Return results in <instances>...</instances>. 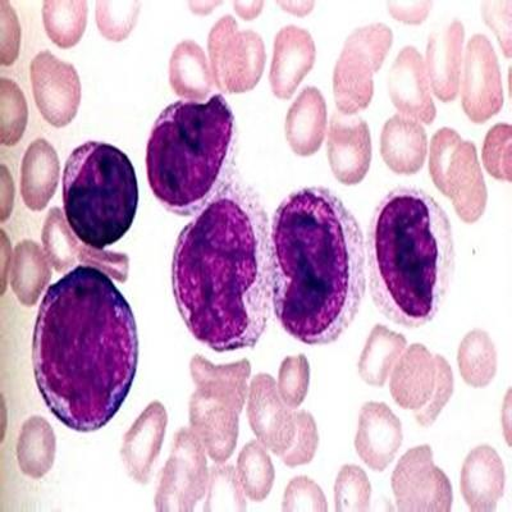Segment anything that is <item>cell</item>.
I'll list each match as a JSON object with an SVG mask.
<instances>
[{
	"label": "cell",
	"mask_w": 512,
	"mask_h": 512,
	"mask_svg": "<svg viewBox=\"0 0 512 512\" xmlns=\"http://www.w3.org/2000/svg\"><path fill=\"white\" fill-rule=\"evenodd\" d=\"M310 383L309 361L305 355L288 356L282 361L278 374V392L291 409H297L308 395Z\"/></svg>",
	"instance_id": "f35d334b"
},
{
	"label": "cell",
	"mask_w": 512,
	"mask_h": 512,
	"mask_svg": "<svg viewBox=\"0 0 512 512\" xmlns=\"http://www.w3.org/2000/svg\"><path fill=\"white\" fill-rule=\"evenodd\" d=\"M511 392H507V396L502 405V428H504L507 443H511Z\"/></svg>",
	"instance_id": "816d5d0a"
},
{
	"label": "cell",
	"mask_w": 512,
	"mask_h": 512,
	"mask_svg": "<svg viewBox=\"0 0 512 512\" xmlns=\"http://www.w3.org/2000/svg\"><path fill=\"white\" fill-rule=\"evenodd\" d=\"M370 498H372V486L367 473L356 465L342 466L335 486L336 511H368Z\"/></svg>",
	"instance_id": "8d00e7d4"
},
{
	"label": "cell",
	"mask_w": 512,
	"mask_h": 512,
	"mask_svg": "<svg viewBox=\"0 0 512 512\" xmlns=\"http://www.w3.org/2000/svg\"><path fill=\"white\" fill-rule=\"evenodd\" d=\"M137 204L135 168L122 150L96 141L73 150L63 173V208L82 244H116L134 223Z\"/></svg>",
	"instance_id": "8992f818"
},
{
	"label": "cell",
	"mask_w": 512,
	"mask_h": 512,
	"mask_svg": "<svg viewBox=\"0 0 512 512\" xmlns=\"http://www.w3.org/2000/svg\"><path fill=\"white\" fill-rule=\"evenodd\" d=\"M237 474L250 500L260 502L269 496L274 483V466L263 443L253 441L242 448Z\"/></svg>",
	"instance_id": "836d02e7"
},
{
	"label": "cell",
	"mask_w": 512,
	"mask_h": 512,
	"mask_svg": "<svg viewBox=\"0 0 512 512\" xmlns=\"http://www.w3.org/2000/svg\"><path fill=\"white\" fill-rule=\"evenodd\" d=\"M436 355L424 345L406 347L390 376L393 400L400 408L418 411L428 404L436 388Z\"/></svg>",
	"instance_id": "603a6c76"
},
{
	"label": "cell",
	"mask_w": 512,
	"mask_h": 512,
	"mask_svg": "<svg viewBox=\"0 0 512 512\" xmlns=\"http://www.w3.org/2000/svg\"><path fill=\"white\" fill-rule=\"evenodd\" d=\"M328 159L341 184L352 186L364 180L372 162V139L367 122L360 117L336 113L328 131Z\"/></svg>",
	"instance_id": "2e32d148"
},
{
	"label": "cell",
	"mask_w": 512,
	"mask_h": 512,
	"mask_svg": "<svg viewBox=\"0 0 512 512\" xmlns=\"http://www.w3.org/2000/svg\"><path fill=\"white\" fill-rule=\"evenodd\" d=\"M437 382L433 395L424 408L414 411L416 422L424 428L431 427L445 409L454 392V373L448 361L441 355H436Z\"/></svg>",
	"instance_id": "b9f144b4"
},
{
	"label": "cell",
	"mask_w": 512,
	"mask_h": 512,
	"mask_svg": "<svg viewBox=\"0 0 512 512\" xmlns=\"http://www.w3.org/2000/svg\"><path fill=\"white\" fill-rule=\"evenodd\" d=\"M0 30V62L11 66L20 52L21 29L15 9L6 0H0Z\"/></svg>",
	"instance_id": "f6af8a7d"
},
{
	"label": "cell",
	"mask_w": 512,
	"mask_h": 512,
	"mask_svg": "<svg viewBox=\"0 0 512 512\" xmlns=\"http://www.w3.org/2000/svg\"><path fill=\"white\" fill-rule=\"evenodd\" d=\"M208 50L214 84L223 93H246L262 79L265 66L263 40L254 31L240 30L232 16L222 17L213 26Z\"/></svg>",
	"instance_id": "9c48e42d"
},
{
	"label": "cell",
	"mask_w": 512,
	"mask_h": 512,
	"mask_svg": "<svg viewBox=\"0 0 512 512\" xmlns=\"http://www.w3.org/2000/svg\"><path fill=\"white\" fill-rule=\"evenodd\" d=\"M178 312L217 352L258 344L272 314L271 233L253 195L223 190L182 230L172 264Z\"/></svg>",
	"instance_id": "7a4b0ae2"
},
{
	"label": "cell",
	"mask_w": 512,
	"mask_h": 512,
	"mask_svg": "<svg viewBox=\"0 0 512 512\" xmlns=\"http://www.w3.org/2000/svg\"><path fill=\"white\" fill-rule=\"evenodd\" d=\"M244 405L245 401L210 388H196L191 396V431L214 463L223 464L235 451Z\"/></svg>",
	"instance_id": "7c38bea8"
},
{
	"label": "cell",
	"mask_w": 512,
	"mask_h": 512,
	"mask_svg": "<svg viewBox=\"0 0 512 512\" xmlns=\"http://www.w3.org/2000/svg\"><path fill=\"white\" fill-rule=\"evenodd\" d=\"M384 163L397 175H415L423 168L428 154V139L422 123L396 114L386 122L381 136Z\"/></svg>",
	"instance_id": "cb8c5ba5"
},
{
	"label": "cell",
	"mask_w": 512,
	"mask_h": 512,
	"mask_svg": "<svg viewBox=\"0 0 512 512\" xmlns=\"http://www.w3.org/2000/svg\"><path fill=\"white\" fill-rule=\"evenodd\" d=\"M370 290L393 323L418 328L445 303L455 245L445 210L424 191L400 187L379 203L367 244Z\"/></svg>",
	"instance_id": "277c9868"
},
{
	"label": "cell",
	"mask_w": 512,
	"mask_h": 512,
	"mask_svg": "<svg viewBox=\"0 0 512 512\" xmlns=\"http://www.w3.org/2000/svg\"><path fill=\"white\" fill-rule=\"evenodd\" d=\"M47 254L34 241L25 240L16 246L11 268V285L18 300L26 306L38 303L52 278Z\"/></svg>",
	"instance_id": "f1b7e54d"
},
{
	"label": "cell",
	"mask_w": 512,
	"mask_h": 512,
	"mask_svg": "<svg viewBox=\"0 0 512 512\" xmlns=\"http://www.w3.org/2000/svg\"><path fill=\"white\" fill-rule=\"evenodd\" d=\"M77 239L62 210H50L44 223L43 245L50 264L58 273L70 271L79 260L82 244Z\"/></svg>",
	"instance_id": "d6a6232c"
},
{
	"label": "cell",
	"mask_w": 512,
	"mask_h": 512,
	"mask_svg": "<svg viewBox=\"0 0 512 512\" xmlns=\"http://www.w3.org/2000/svg\"><path fill=\"white\" fill-rule=\"evenodd\" d=\"M511 126L506 123L493 126L483 145V163L489 175L501 181H511Z\"/></svg>",
	"instance_id": "ab89813d"
},
{
	"label": "cell",
	"mask_w": 512,
	"mask_h": 512,
	"mask_svg": "<svg viewBox=\"0 0 512 512\" xmlns=\"http://www.w3.org/2000/svg\"><path fill=\"white\" fill-rule=\"evenodd\" d=\"M484 21L497 36L507 58L511 57L512 2H486L482 4Z\"/></svg>",
	"instance_id": "bcb514c9"
},
{
	"label": "cell",
	"mask_w": 512,
	"mask_h": 512,
	"mask_svg": "<svg viewBox=\"0 0 512 512\" xmlns=\"http://www.w3.org/2000/svg\"><path fill=\"white\" fill-rule=\"evenodd\" d=\"M45 31L57 47L68 49L79 44L88 24L85 0H48L44 2Z\"/></svg>",
	"instance_id": "1f68e13d"
},
{
	"label": "cell",
	"mask_w": 512,
	"mask_h": 512,
	"mask_svg": "<svg viewBox=\"0 0 512 512\" xmlns=\"http://www.w3.org/2000/svg\"><path fill=\"white\" fill-rule=\"evenodd\" d=\"M429 172L437 189L454 204L457 216L466 223L482 218L487 186L473 143L451 128H441L432 139Z\"/></svg>",
	"instance_id": "52a82bcc"
},
{
	"label": "cell",
	"mask_w": 512,
	"mask_h": 512,
	"mask_svg": "<svg viewBox=\"0 0 512 512\" xmlns=\"http://www.w3.org/2000/svg\"><path fill=\"white\" fill-rule=\"evenodd\" d=\"M59 159L47 140L38 139L27 148L21 169V194L26 207L39 212L56 194Z\"/></svg>",
	"instance_id": "484cf974"
},
{
	"label": "cell",
	"mask_w": 512,
	"mask_h": 512,
	"mask_svg": "<svg viewBox=\"0 0 512 512\" xmlns=\"http://www.w3.org/2000/svg\"><path fill=\"white\" fill-rule=\"evenodd\" d=\"M404 440L402 424L383 402H367L361 409L356 452L365 465L376 472H384L399 452Z\"/></svg>",
	"instance_id": "ac0fdd59"
},
{
	"label": "cell",
	"mask_w": 512,
	"mask_h": 512,
	"mask_svg": "<svg viewBox=\"0 0 512 512\" xmlns=\"http://www.w3.org/2000/svg\"><path fill=\"white\" fill-rule=\"evenodd\" d=\"M219 2H195L190 3V7L192 8V12L199 13V15H205V13H210L213 11L214 7L219 6Z\"/></svg>",
	"instance_id": "f5cc1de1"
},
{
	"label": "cell",
	"mask_w": 512,
	"mask_h": 512,
	"mask_svg": "<svg viewBox=\"0 0 512 512\" xmlns=\"http://www.w3.org/2000/svg\"><path fill=\"white\" fill-rule=\"evenodd\" d=\"M167 424L166 408L160 402L154 401L141 413L123 437V465L136 482H149L155 460L162 450Z\"/></svg>",
	"instance_id": "ffe728a7"
},
{
	"label": "cell",
	"mask_w": 512,
	"mask_h": 512,
	"mask_svg": "<svg viewBox=\"0 0 512 512\" xmlns=\"http://www.w3.org/2000/svg\"><path fill=\"white\" fill-rule=\"evenodd\" d=\"M248 415L256 438L274 455H285L294 445L296 411L282 400L269 374L260 373L251 381Z\"/></svg>",
	"instance_id": "9a60e30c"
},
{
	"label": "cell",
	"mask_w": 512,
	"mask_h": 512,
	"mask_svg": "<svg viewBox=\"0 0 512 512\" xmlns=\"http://www.w3.org/2000/svg\"><path fill=\"white\" fill-rule=\"evenodd\" d=\"M209 472L205 448L191 429L182 428L173 440L171 456L160 477L155 509L187 512L208 491Z\"/></svg>",
	"instance_id": "30bf717a"
},
{
	"label": "cell",
	"mask_w": 512,
	"mask_h": 512,
	"mask_svg": "<svg viewBox=\"0 0 512 512\" xmlns=\"http://www.w3.org/2000/svg\"><path fill=\"white\" fill-rule=\"evenodd\" d=\"M363 232L324 187L282 201L271 228L272 304L288 335L306 345L335 342L358 314L367 287Z\"/></svg>",
	"instance_id": "3957f363"
},
{
	"label": "cell",
	"mask_w": 512,
	"mask_h": 512,
	"mask_svg": "<svg viewBox=\"0 0 512 512\" xmlns=\"http://www.w3.org/2000/svg\"><path fill=\"white\" fill-rule=\"evenodd\" d=\"M319 445L317 423L308 411H296V437L294 445L281 456L290 468L309 464L314 459Z\"/></svg>",
	"instance_id": "60d3db41"
},
{
	"label": "cell",
	"mask_w": 512,
	"mask_h": 512,
	"mask_svg": "<svg viewBox=\"0 0 512 512\" xmlns=\"http://www.w3.org/2000/svg\"><path fill=\"white\" fill-rule=\"evenodd\" d=\"M30 71L41 116L54 127L70 125L81 103V82L76 68L52 53L41 52L32 61Z\"/></svg>",
	"instance_id": "5bb4252c"
},
{
	"label": "cell",
	"mask_w": 512,
	"mask_h": 512,
	"mask_svg": "<svg viewBox=\"0 0 512 512\" xmlns=\"http://www.w3.org/2000/svg\"><path fill=\"white\" fill-rule=\"evenodd\" d=\"M283 11L295 16H306L313 11L314 2H280L278 3Z\"/></svg>",
	"instance_id": "f907efd6"
},
{
	"label": "cell",
	"mask_w": 512,
	"mask_h": 512,
	"mask_svg": "<svg viewBox=\"0 0 512 512\" xmlns=\"http://www.w3.org/2000/svg\"><path fill=\"white\" fill-rule=\"evenodd\" d=\"M397 509L404 512H448L452 509V487L447 475L434 464L428 445L411 448L392 474Z\"/></svg>",
	"instance_id": "8fae6325"
},
{
	"label": "cell",
	"mask_w": 512,
	"mask_h": 512,
	"mask_svg": "<svg viewBox=\"0 0 512 512\" xmlns=\"http://www.w3.org/2000/svg\"><path fill=\"white\" fill-rule=\"evenodd\" d=\"M431 2H400L388 3L387 8L395 20L406 25L423 24L431 12Z\"/></svg>",
	"instance_id": "7dc6e473"
},
{
	"label": "cell",
	"mask_w": 512,
	"mask_h": 512,
	"mask_svg": "<svg viewBox=\"0 0 512 512\" xmlns=\"http://www.w3.org/2000/svg\"><path fill=\"white\" fill-rule=\"evenodd\" d=\"M56 434L41 416H32L21 429L17 443L18 465L34 479L49 473L56 459Z\"/></svg>",
	"instance_id": "f546056e"
},
{
	"label": "cell",
	"mask_w": 512,
	"mask_h": 512,
	"mask_svg": "<svg viewBox=\"0 0 512 512\" xmlns=\"http://www.w3.org/2000/svg\"><path fill=\"white\" fill-rule=\"evenodd\" d=\"M327 131V105L322 93L306 88L297 96L286 117V139L294 153L310 157L318 152Z\"/></svg>",
	"instance_id": "d4e9b609"
},
{
	"label": "cell",
	"mask_w": 512,
	"mask_h": 512,
	"mask_svg": "<svg viewBox=\"0 0 512 512\" xmlns=\"http://www.w3.org/2000/svg\"><path fill=\"white\" fill-rule=\"evenodd\" d=\"M27 103L16 82L0 81V141L4 146H15L24 136L27 126Z\"/></svg>",
	"instance_id": "e575fe53"
},
{
	"label": "cell",
	"mask_w": 512,
	"mask_h": 512,
	"mask_svg": "<svg viewBox=\"0 0 512 512\" xmlns=\"http://www.w3.org/2000/svg\"><path fill=\"white\" fill-rule=\"evenodd\" d=\"M406 346L405 336L378 324L370 332L360 355L358 368L361 379L369 386L383 387Z\"/></svg>",
	"instance_id": "83f0119b"
},
{
	"label": "cell",
	"mask_w": 512,
	"mask_h": 512,
	"mask_svg": "<svg viewBox=\"0 0 512 512\" xmlns=\"http://www.w3.org/2000/svg\"><path fill=\"white\" fill-rule=\"evenodd\" d=\"M505 483L504 461L495 448L483 445L469 452L461 469L460 488L470 510L496 511Z\"/></svg>",
	"instance_id": "44dd1931"
},
{
	"label": "cell",
	"mask_w": 512,
	"mask_h": 512,
	"mask_svg": "<svg viewBox=\"0 0 512 512\" xmlns=\"http://www.w3.org/2000/svg\"><path fill=\"white\" fill-rule=\"evenodd\" d=\"M233 7H235L240 17L250 21L260 15L264 7V2H235L233 3Z\"/></svg>",
	"instance_id": "681fc988"
},
{
	"label": "cell",
	"mask_w": 512,
	"mask_h": 512,
	"mask_svg": "<svg viewBox=\"0 0 512 512\" xmlns=\"http://www.w3.org/2000/svg\"><path fill=\"white\" fill-rule=\"evenodd\" d=\"M461 96L466 116L475 123L491 120L504 105L500 64L487 36L474 35L466 45Z\"/></svg>",
	"instance_id": "4fadbf2b"
},
{
	"label": "cell",
	"mask_w": 512,
	"mask_h": 512,
	"mask_svg": "<svg viewBox=\"0 0 512 512\" xmlns=\"http://www.w3.org/2000/svg\"><path fill=\"white\" fill-rule=\"evenodd\" d=\"M457 364L461 377L469 386L487 387L495 379L497 350L486 331L474 329L463 338L457 352Z\"/></svg>",
	"instance_id": "4dcf8cb0"
},
{
	"label": "cell",
	"mask_w": 512,
	"mask_h": 512,
	"mask_svg": "<svg viewBox=\"0 0 512 512\" xmlns=\"http://www.w3.org/2000/svg\"><path fill=\"white\" fill-rule=\"evenodd\" d=\"M392 41V30L384 24L360 27L347 38L333 73V94L340 113L355 116L368 108L374 75L381 70Z\"/></svg>",
	"instance_id": "ba28073f"
},
{
	"label": "cell",
	"mask_w": 512,
	"mask_h": 512,
	"mask_svg": "<svg viewBox=\"0 0 512 512\" xmlns=\"http://www.w3.org/2000/svg\"><path fill=\"white\" fill-rule=\"evenodd\" d=\"M283 511L326 512L328 505L322 488L308 477H297L288 484Z\"/></svg>",
	"instance_id": "7bdbcfd3"
},
{
	"label": "cell",
	"mask_w": 512,
	"mask_h": 512,
	"mask_svg": "<svg viewBox=\"0 0 512 512\" xmlns=\"http://www.w3.org/2000/svg\"><path fill=\"white\" fill-rule=\"evenodd\" d=\"M317 49L312 35L297 26H286L274 40L271 67L273 94L280 99H290L315 63Z\"/></svg>",
	"instance_id": "d6986e66"
},
{
	"label": "cell",
	"mask_w": 512,
	"mask_h": 512,
	"mask_svg": "<svg viewBox=\"0 0 512 512\" xmlns=\"http://www.w3.org/2000/svg\"><path fill=\"white\" fill-rule=\"evenodd\" d=\"M139 2L96 3V25L105 39L120 43L134 30L139 17Z\"/></svg>",
	"instance_id": "74e56055"
},
{
	"label": "cell",
	"mask_w": 512,
	"mask_h": 512,
	"mask_svg": "<svg viewBox=\"0 0 512 512\" xmlns=\"http://www.w3.org/2000/svg\"><path fill=\"white\" fill-rule=\"evenodd\" d=\"M79 262L82 265H88L99 269V271L108 274L118 282H126L128 278V267L130 260L126 254L113 253L104 249H95L91 246L82 244L79 254Z\"/></svg>",
	"instance_id": "ee69618b"
},
{
	"label": "cell",
	"mask_w": 512,
	"mask_h": 512,
	"mask_svg": "<svg viewBox=\"0 0 512 512\" xmlns=\"http://www.w3.org/2000/svg\"><path fill=\"white\" fill-rule=\"evenodd\" d=\"M233 140L235 116L222 95L169 105L154 123L146 149L155 198L178 216L201 212L219 194Z\"/></svg>",
	"instance_id": "5b68a950"
},
{
	"label": "cell",
	"mask_w": 512,
	"mask_h": 512,
	"mask_svg": "<svg viewBox=\"0 0 512 512\" xmlns=\"http://www.w3.org/2000/svg\"><path fill=\"white\" fill-rule=\"evenodd\" d=\"M172 90L190 102H203L213 88V75L204 50L195 41H181L169 62Z\"/></svg>",
	"instance_id": "4316f807"
},
{
	"label": "cell",
	"mask_w": 512,
	"mask_h": 512,
	"mask_svg": "<svg viewBox=\"0 0 512 512\" xmlns=\"http://www.w3.org/2000/svg\"><path fill=\"white\" fill-rule=\"evenodd\" d=\"M388 93L400 114L425 125H431L436 118L425 62L414 47L402 49L392 64Z\"/></svg>",
	"instance_id": "e0dca14e"
},
{
	"label": "cell",
	"mask_w": 512,
	"mask_h": 512,
	"mask_svg": "<svg viewBox=\"0 0 512 512\" xmlns=\"http://www.w3.org/2000/svg\"><path fill=\"white\" fill-rule=\"evenodd\" d=\"M2 240H3V292L6 290V278H7V268L11 267V263H7L6 260L8 259L9 262H11V255H7V236L6 233L2 232Z\"/></svg>",
	"instance_id": "db71d44e"
},
{
	"label": "cell",
	"mask_w": 512,
	"mask_h": 512,
	"mask_svg": "<svg viewBox=\"0 0 512 512\" xmlns=\"http://www.w3.org/2000/svg\"><path fill=\"white\" fill-rule=\"evenodd\" d=\"M139 361L135 315L111 277L81 265L45 292L32 340L40 395L72 431L105 427L130 393Z\"/></svg>",
	"instance_id": "6da1fadb"
},
{
	"label": "cell",
	"mask_w": 512,
	"mask_h": 512,
	"mask_svg": "<svg viewBox=\"0 0 512 512\" xmlns=\"http://www.w3.org/2000/svg\"><path fill=\"white\" fill-rule=\"evenodd\" d=\"M464 38L463 22L457 20L429 36L425 70L434 95L445 103L459 94Z\"/></svg>",
	"instance_id": "7402d4cb"
},
{
	"label": "cell",
	"mask_w": 512,
	"mask_h": 512,
	"mask_svg": "<svg viewBox=\"0 0 512 512\" xmlns=\"http://www.w3.org/2000/svg\"><path fill=\"white\" fill-rule=\"evenodd\" d=\"M207 511H245L244 488L239 474L230 465L213 466L209 473Z\"/></svg>",
	"instance_id": "d590c367"
},
{
	"label": "cell",
	"mask_w": 512,
	"mask_h": 512,
	"mask_svg": "<svg viewBox=\"0 0 512 512\" xmlns=\"http://www.w3.org/2000/svg\"><path fill=\"white\" fill-rule=\"evenodd\" d=\"M2 222L6 221L13 207V182L6 166H2Z\"/></svg>",
	"instance_id": "c3c4849f"
}]
</instances>
